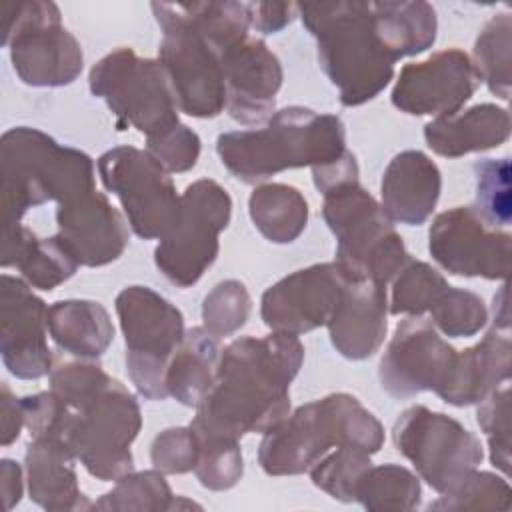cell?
Returning a JSON list of instances; mask_svg holds the SVG:
<instances>
[{"mask_svg":"<svg viewBox=\"0 0 512 512\" xmlns=\"http://www.w3.org/2000/svg\"><path fill=\"white\" fill-rule=\"evenodd\" d=\"M48 332L58 348L96 360L114 340L108 310L96 300H58L48 306Z\"/></svg>","mask_w":512,"mask_h":512,"instance_id":"obj_28","label":"cell"},{"mask_svg":"<svg viewBox=\"0 0 512 512\" xmlns=\"http://www.w3.org/2000/svg\"><path fill=\"white\" fill-rule=\"evenodd\" d=\"M378 28L396 56H414L436 42L438 20L432 4L422 0H378L372 2Z\"/></svg>","mask_w":512,"mask_h":512,"instance_id":"obj_30","label":"cell"},{"mask_svg":"<svg viewBox=\"0 0 512 512\" xmlns=\"http://www.w3.org/2000/svg\"><path fill=\"white\" fill-rule=\"evenodd\" d=\"M48 306L24 278H0V354L8 372L38 380L52 370L48 348Z\"/></svg>","mask_w":512,"mask_h":512,"instance_id":"obj_19","label":"cell"},{"mask_svg":"<svg viewBox=\"0 0 512 512\" xmlns=\"http://www.w3.org/2000/svg\"><path fill=\"white\" fill-rule=\"evenodd\" d=\"M348 278L336 262L312 264L284 276L262 294V322L272 332L294 336L326 326Z\"/></svg>","mask_w":512,"mask_h":512,"instance_id":"obj_16","label":"cell"},{"mask_svg":"<svg viewBox=\"0 0 512 512\" xmlns=\"http://www.w3.org/2000/svg\"><path fill=\"white\" fill-rule=\"evenodd\" d=\"M226 110L246 126L262 124L274 114L282 86V64L264 40L248 36L222 54Z\"/></svg>","mask_w":512,"mask_h":512,"instance_id":"obj_20","label":"cell"},{"mask_svg":"<svg viewBox=\"0 0 512 512\" xmlns=\"http://www.w3.org/2000/svg\"><path fill=\"white\" fill-rule=\"evenodd\" d=\"M472 58L460 48L432 54L424 62L406 64L392 88V104L412 116H450L458 112L480 86Z\"/></svg>","mask_w":512,"mask_h":512,"instance_id":"obj_18","label":"cell"},{"mask_svg":"<svg viewBox=\"0 0 512 512\" xmlns=\"http://www.w3.org/2000/svg\"><path fill=\"white\" fill-rule=\"evenodd\" d=\"M0 416H2V446H10L14 440H18L20 430L24 428V410H22V400L16 398V394H12L6 382H2Z\"/></svg>","mask_w":512,"mask_h":512,"instance_id":"obj_46","label":"cell"},{"mask_svg":"<svg viewBox=\"0 0 512 512\" xmlns=\"http://www.w3.org/2000/svg\"><path fill=\"white\" fill-rule=\"evenodd\" d=\"M510 356L508 332H486L478 344L456 352L436 396L458 408L480 404L510 380Z\"/></svg>","mask_w":512,"mask_h":512,"instance_id":"obj_23","label":"cell"},{"mask_svg":"<svg viewBox=\"0 0 512 512\" xmlns=\"http://www.w3.org/2000/svg\"><path fill=\"white\" fill-rule=\"evenodd\" d=\"M56 224L58 238L88 268L118 260L130 238L124 216L96 188L58 204Z\"/></svg>","mask_w":512,"mask_h":512,"instance_id":"obj_21","label":"cell"},{"mask_svg":"<svg viewBox=\"0 0 512 512\" xmlns=\"http://www.w3.org/2000/svg\"><path fill=\"white\" fill-rule=\"evenodd\" d=\"M116 314L134 388L146 400H166V368L186 334L182 312L148 286H128L116 296Z\"/></svg>","mask_w":512,"mask_h":512,"instance_id":"obj_10","label":"cell"},{"mask_svg":"<svg viewBox=\"0 0 512 512\" xmlns=\"http://www.w3.org/2000/svg\"><path fill=\"white\" fill-rule=\"evenodd\" d=\"M248 212L256 230L274 244L294 242L308 224L304 194L282 182L256 186L248 198Z\"/></svg>","mask_w":512,"mask_h":512,"instance_id":"obj_31","label":"cell"},{"mask_svg":"<svg viewBox=\"0 0 512 512\" xmlns=\"http://www.w3.org/2000/svg\"><path fill=\"white\" fill-rule=\"evenodd\" d=\"M216 152L222 166L244 184L310 166L326 168L346 152V128L334 114H318L304 106L274 112L262 128L220 134Z\"/></svg>","mask_w":512,"mask_h":512,"instance_id":"obj_4","label":"cell"},{"mask_svg":"<svg viewBox=\"0 0 512 512\" xmlns=\"http://www.w3.org/2000/svg\"><path fill=\"white\" fill-rule=\"evenodd\" d=\"M2 44L18 78L34 88L72 84L84 66L82 46L62 26L54 2L28 0L6 6Z\"/></svg>","mask_w":512,"mask_h":512,"instance_id":"obj_8","label":"cell"},{"mask_svg":"<svg viewBox=\"0 0 512 512\" xmlns=\"http://www.w3.org/2000/svg\"><path fill=\"white\" fill-rule=\"evenodd\" d=\"M104 188L118 196L128 226L144 240L162 238L176 222L180 196L164 166L146 150L116 146L98 158Z\"/></svg>","mask_w":512,"mask_h":512,"instance_id":"obj_14","label":"cell"},{"mask_svg":"<svg viewBox=\"0 0 512 512\" xmlns=\"http://www.w3.org/2000/svg\"><path fill=\"white\" fill-rule=\"evenodd\" d=\"M90 92L106 102L120 126L152 136L178 120V104L158 60L122 46L100 58L88 76Z\"/></svg>","mask_w":512,"mask_h":512,"instance_id":"obj_9","label":"cell"},{"mask_svg":"<svg viewBox=\"0 0 512 512\" xmlns=\"http://www.w3.org/2000/svg\"><path fill=\"white\" fill-rule=\"evenodd\" d=\"M48 378L56 402L42 436L64 442L86 472L102 482L132 472L130 446L142 428L134 394L86 358L58 362Z\"/></svg>","mask_w":512,"mask_h":512,"instance_id":"obj_2","label":"cell"},{"mask_svg":"<svg viewBox=\"0 0 512 512\" xmlns=\"http://www.w3.org/2000/svg\"><path fill=\"white\" fill-rule=\"evenodd\" d=\"M512 20L510 12L494 14L480 30L474 44V66L478 76L492 94L502 100L510 98L512 82Z\"/></svg>","mask_w":512,"mask_h":512,"instance_id":"obj_33","label":"cell"},{"mask_svg":"<svg viewBox=\"0 0 512 512\" xmlns=\"http://www.w3.org/2000/svg\"><path fill=\"white\" fill-rule=\"evenodd\" d=\"M386 286L366 278H348L326 328L336 352L348 360H364L378 352L386 336Z\"/></svg>","mask_w":512,"mask_h":512,"instance_id":"obj_22","label":"cell"},{"mask_svg":"<svg viewBox=\"0 0 512 512\" xmlns=\"http://www.w3.org/2000/svg\"><path fill=\"white\" fill-rule=\"evenodd\" d=\"M430 322L450 338H468L478 334L488 322L484 300L470 290L446 286L430 306Z\"/></svg>","mask_w":512,"mask_h":512,"instance_id":"obj_36","label":"cell"},{"mask_svg":"<svg viewBox=\"0 0 512 512\" xmlns=\"http://www.w3.org/2000/svg\"><path fill=\"white\" fill-rule=\"evenodd\" d=\"M476 420L490 448L492 464L510 474V386L508 382L480 402Z\"/></svg>","mask_w":512,"mask_h":512,"instance_id":"obj_42","label":"cell"},{"mask_svg":"<svg viewBox=\"0 0 512 512\" xmlns=\"http://www.w3.org/2000/svg\"><path fill=\"white\" fill-rule=\"evenodd\" d=\"M0 180L4 228L20 224L30 208L52 200L62 204L96 188L94 162L86 152L30 126L2 134Z\"/></svg>","mask_w":512,"mask_h":512,"instance_id":"obj_6","label":"cell"},{"mask_svg":"<svg viewBox=\"0 0 512 512\" xmlns=\"http://www.w3.org/2000/svg\"><path fill=\"white\" fill-rule=\"evenodd\" d=\"M396 450L438 494L450 492L484 458L480 440L448 414L422 404L406 408L392 428Z\"/></svg>","mask_w":512,"mask_h":512,"instance_id":"obj_13","label":"cell"},{"mask_svg":"<svg viewBox=\"0 0 512 512\" xmlns=\"http://www.w3.org/2000/svg\"><path fill=\"white\" fill-rule=\"evenodd\" d=\"M200 440V438H198ZM244 462L240 442L200 440V456L194 468L196 478L208 490H228L242 478Z\"/></svg>","mask_w":512,"mask_h":512,"instance_id":"obj_41","label":"cell"},{"mask_svg":"<svg viewBox=\"0 0 512 512\" xmlns=\"http://www.w3.org/2000/svg\"><path fill=\"white\" fill-rule=\"evenodd\" d=\"M174 494L160 470L128 472L94 502L98 510H172Z\"/></svg>","mask_w":512,"mask_h":512,"instance_id":"obj_35","label":"cell"},{"mask_svg":"<svg viewBox=\"0 0 512 512\" xmlns=\"http://www.w3.org/2000/svg\"><path fill=\"white\" fill-rule=\"evenodd\" d=\"M372 466L370 454L352 446H338L320 458L310 470L312 484L340 502H354L360 476Z\"/></svg>","mask_w":512,"mask_h":512,"instance_id":"obj_37","label":"cell"},{"mask_svg":"<svg viewBox=\"0 0 512 512\" xmlns=\"http://www.w3.org/2000/svg\"><path fill=\"white\" fill-rule=\"evenodd\" d=\"M390 282L392 294L388 312L394 316H422L448 286L446 278L436 268L410 256Z\"/></svg>","mask_w":512,"mask_h":512,"instance_id":"obj_34","label":"cell"},{"mask_svg":"<svg viewBox=\"0 0 512 512\" xmlns=\"http://www.w3.org/2000/svg\"><path fill=\"white\" fill-rule=\"evenodd\" d=\"M298 16L314 36L318 64L344 106L366 104L388 86L396 56L386 46L372 2H306L298 4Z\"/></svg>","mask_w":512,"mask_h":512,"instance_id":"obj_3","label":"cell"},{"mask_svg":"<svg viewBox=\"0 0 512 512\" xmlns=\"http://www.w3.org/2000/svg\"><path fill=\"white\" fill-rule=\"evenodd\" d=\"M70 448L50 436L30 438L24 454L28 494L44 510H86L94 508L80 492Z\"/></svg>","mask_w":512,"mask_h":512,"instance_id":"obj_25","label":"cell"},{"mask_svg":"<svg viewBox=\"0 0 512 512\" xmlns=\"http://www.w3.org/2000/svg\"><path fill=\"white\" fill-rule=\"evenodd\" d=\"M200 440L190 426L162 430L150 446V460L162 474H184L196 468Z\"/></svg>","mask_w":512,"mask_h":512,"instance_id":"obj_44","label":"cell"},{"mask_svg":"<svg viewBox=\"0 0 512 512\" xmlns=\"http://www.w3.org/2000/svg\"><path fill=\"white\" fill-rule=\"evenodd\" d=\"M456 350L422 316L404 318L388 342L378 368V380L386 394L398 400L436 392L444 382Z\"/></svg>","mask_w":512,"mask_h":512,"instance_id":"obj_17","label":"cell"},{"mask_svg":"<svg viewBox=\"0 0 512 512\" xmlns=\"http://www.w3.org/2000/svg\"><path fill=\"white\" fill-rule=\"evenodd\" d=\"M440 190L442 174L436 162L420 150H404L382 174V208L392 222L420 226L436 208Z\"/></svg>","mask_w":512,"mask_h":512,"instance_id":"obj_24","label":"cell"},{"mask_svg":"<svg viewBox=\"0 0 512 512\" xmlns=\"http://www.w3.org/2000/svg\"><path fill=\"white\" fill-rule=\"evenodd\" d=\"M512 506V490L506 478L472 470L450 492L440 494L430 510H504Z\"/></svg>","mask_w":512,"mask_h":512,"instance_id":"obj_39","label":"cell"},{"mask_svg":"<svg viewBox=\"0 0 512 512\" xmlns=\"http://www.w3.org/2000/svg\"><path fill=\"white\" fill-rule=\"evenodd\" d=\"M146 152L154 156L168 174L188 172L200 156V136L182 122L146 138Z\"/></svg>","mask_w":512,"mask_h":512,"instance_id":"obj_43","label":"cell"},{"mask_svg":"<svg viewBox=\"0 0 512 512\" xmlns=\"http://www.w3.org/2000/svg\"><path fill=\"white\" fill-rule=\"evenodd\" d=\"M246 10L250 26L262 34H276L298 16L294 2H246Z\"/></svg>","mask_w":512,"mask_h":512,"instance_id":"obj_45","label":"cell"},{"mask_svg":"<svg viewBox=\"0 0 512 512\" xmlns=\"http://www.w3.org/2000/svg\"><path fill=\"white\" fill-rule=\"evenodd\" d=\"M304 362L294 334L242 336L220 350L214 382L190 428L200 440H232L268 432L290 414V384Z\"/></svg>","mask_w":512,"mask_h":512,"instance_id":"obj_1","label":"cell"},{"mask_svg":"<svg viewBox=\"0 0 512 512\" xmlns=\"http://www.w3.org/2000/svg\"><path fill=\"white\" fill-rule=\"evenodd\" d=\"M232 216V198L216 180L200 178L180 196V212L174 226L160 238L154 264L168 282L178 288L196 284L214 264L220 232Z\"/></svg>","mask_w":512,"mask_h":512,"instance_id":"obj_11","label":"cell"},{"mask_svg":"<svg viewBox=\"0 0 512 512\" xmlns=\"http://www.w3.org/2000/svg\"><path fill=\"white\" fill-rule=\"evenodd\" d=\"M22 468L16 460L4 458L0 462V484H2V500H4V508L12 510L20 498H22Z\"/></svg>","mask_w":512,"mask_h":512,"instance_id":"obj_47","label":"cell"},{"mask_svg":"<svg viewBox=\"0 0 512 512\" xmlns=\"http://www.w3.org/2000/svg\"><path fill=\"white\" fill-rule=\"evenodd\" d=\"M10 266H14L32 288L54 290L72 278L80 264L58 234L40 238L20 222L12 228H4L2 236V268Z\"/></svg>","mask_w":512,"mask_h":512,"instance_id":"obj_27","label":"cell"},{"mask_svg":"<svg viewBox=\"0 0 512 512\" xmlns=\"http://www.w3.org/2000/svg\"><path fill=\"white\" fill-rule=\"evenodd\" d=\"M510 136V114L506 108L484 102L434 118L424 126V140L432 152L444 158H460L504 144Z\"/></svg>","mask_w":512,"mask_h":512,"instance_id":"obj_26","label":"cell"},{"mask_svg":"<svg viewBox=\"0 0 512 512\" xmlns=\"http://www.w3.org/2000/svg\"><path fill=\"white\" fill-rule=\"evenodd\" d=\"M220 360L218 338L204 326L186 330L180 346L170 356L166 368L168 396L184 406L196 408L210 390Z\"/></svg>","mask_w":512,"mask_h":512,"instance_id":"obj_29","label":"cell"},{"mask_svg":"<svg viewBox=\"0 0 512 512\" xmlns=\"http://www.w3.org/2000/svg\"><path fill=\"white\" fill-rule=\"evenodd\" d=\"M492 322L494 328L498 332H508L510 328V312H508V284L504 282L502 288L498 290V294H494L492 300Z\"/></svg>","mask_w":512,"mask_h":512,"instance_id":"obj_48","label":"cell"},{"mask_svg":"<svg viewBox=\"0 0 512 512\" xmlns=\"http://www.w3.org/2000/svg\"><path fill=\"white\" fill-rule=\"evenodd\" d=\"M476 204L480 218L492 226H508L512 218L510 200V158H486L474 164Z\"/></svg>","mask_w":512,"mask_h":512,"instance_id":"obj_38","label":"cell"},{"mask_svg":"<svg viewBox=\"0 0 512 512\" xmlns=\"http://www.w3.org/2000/svg\"><path fill=\"white\" fill-rule=\"evenodd\" d=\"M322 198L324 222L336 236L334 262L350 278L388 286L410 254L382 204L358 180L336 184Z\"/></svg>","mask_w":512,"mask_h":512,"instance_id":"obj_7","label":"cell"},{"mask_svg":"<svg viewBox=\"0 0 512 512\" xmlns=\"http://www.w3.org/2000/svg\"><path fill=\"white\" fill-rule=\"evenodd\" d=\"M384 444V426L346 392H334L298 406L264 432L258 462L270 476L308 472L332 448L352 446L376 454Z\"/></svg>","mask_w":512,"mask_h":512,"instance_id":"obj_5","label":"cell"},{"mask_svg":"<svg viewBox=\"0 0 512 512\" xmlns=\"http://www.w3.org/2000/svg\"><path fill=\"white\" fill-rule=\"evenodd\" d=\"M428 250L456 276L506 280L510 274L512 236L488 226L472 206L440 212L428 230Z\"/></svg>","mask_w":512,"mask_h":512,"instance_id":"obj_15","label":"cell"},{"mask_svg":"<svg viewBox=\"0 0 512 512\" xmlns=\"http://www.w3.org/2000/svg\"><path fill=\"white\" fill-rule=\"evenodd\" d=\"M422 488L414 472L400 464L370 466L358 480L354 502L366 510H414L420 504Z\"/></svg>","mask_w":512,"mask_h":512,"instance_id":"obj_32","label":"cell"},{"mask_svg":"<svg viewBox=\"0 0 512 512\" xmlns=\"http://www.w3.org/2000/svg\"><path fill=\"white\" fill-rule=\"evenodd\" d=\"M162 28L158 62L166 70L178 110L192 118H214L226 108L222 54L176 10L174 2H152Z\"/></svg>","mask_w":512,"mask_h":512,"instance_id":"obj_12","label":"cell"},{"mask_svg":"<svg viewBox=\"0 0 512 512\" xmlns=\"http://www.w3.org/2000/svg\"><path fill=\"white\" fill-rule=\"evenodd\" d=\"M252 298L240 280L218 282L202 302L204 328L216 338L238 332L250 318Z\"/></svg>","mask_w":512,"mask_h":512,"instance_id":"obj_40","label":"cell"}]
</instances>
